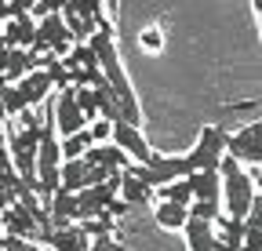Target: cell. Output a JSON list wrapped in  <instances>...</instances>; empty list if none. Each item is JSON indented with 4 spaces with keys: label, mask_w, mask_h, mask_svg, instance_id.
<instances>
[{
    "label": "cell",
    "mask_w": 262,
    "mask_h": 251,
    "mask_svg": "<svg viewBox=\"0 0 262 251\" xmlns=\"http://www.w3.org/2000/svg\"><path fill=\"white\" fill-rule=\"evenodd\" d=\"M219 178H222V215L229 218H248L255 197H258V186L251 182V175L233 161V156H226L219 164Z\"/></svg>",
    "instance_id": "obj_2"
},
{
    "label": "cell",
    "mask_w": 262,
    "mask_h": 251,
    "mask_svg": "<svg viewBox=\"0 0 262 251\" xmlns=\"http://www.w3.org/2000/svg\"><path fill=\"white\" fill-rule=\"evenodd\" d=\"M48 218H51V230H70L80 222V211H77V197L73 193H55L48 200Z\"/></svg>",
    "instance_id": "obj_14"
},
{
    "label": "cell",
    "mask_w": 262,
    "mask_h": 251,
    "mask_svg": "<svg viewBox=\"0 0 262 251\" xmlns=\"http://www.w3.org/2000/svg\"><path fill=\"white\" fill-rule=\"evenodd\" d=\"M251 11H255V18H258V33H262V0H251Z\"/></svg>",
    "instance_id": "obj_27"
},
{
    "label": "cell",
    "mask_w": 262,
    "mask_h": 251,
    "mask_svg": "<svg viewBox=\"0 0 262 251\" xmlns=\"http://www.w3.org/2000/svg\"><path fill=\"white\" fill-rule=\"evenodd\" d=\"M40 131H44V120L22 113V131H15L8 139V153H11V164L18 171V178H37V149H40Z\"/></svg>",
    "instance_id": "obj_4"
},
{
    "label": "cell",
    "mask_w": 262,
    "mask_h": 251,
    "mask_svg": "<svg viewBox=\"0 0 262 251\" xmlns=\"http://www.w3.org/2000/svg\"><path fill=\"white\" fill-rule=\"evenodd\" d=\"M18 171L11 164V153L8 149H0V190H18Z\"/></svg>",
    "instance_id": "obj_20"
},
{
    "label": "cell",
    "mask_w": 262,
    "mask_h": 251,
    "mask_svg": "<svg viewBox=\"0 0 262 251\" xmlns=\"http://www.w3.org/2000/svg\"><path fill=\"white\" fill-rule=\"evenodd\" d=\"M120 200L127 208H139V204H153L157 193L149 190L146 182H139L135 175H131V168H127V171H120Z\"/></svg>",
    "instance_id": "obj_17"
},
{
    "label": "cell",
    "mask_w": 262,
    "mask_h": 251,
    "mask_svg": "<svg viewBox=\"0 0 262 251\" xmlns=\"http://www.w3.org/2000/svg\"><path fill=\"white\" fill-rule=\"evenodd\" d=\"M241 251H262V233L258 230H244V244Z\"/></svg>",
    "instance_id": "obj_26"
},
{
    "label": "cell",
    "mask_w": 262,
    "mask_h": 251,
    "mask_svg": "<svg viewBox=\"0 0 262 251\" xmlns=\"http://www.w3.org/2000/svg\"><path fill=\"white\" fill-rule=\"evenodd\" d=\"M88 48L95 51L98 58V70H102L110 91H113V99H117V109H120V120L131 124V128H142V106H139V95L131 91V80L120 66V55H117V37H113V26H98L95 29V37L88 40Z\"/></svg>",
    "instance_id": "obj_1"
},
{
    "label": "cell",
    "mask_w": 262,
    "mask_h": 251,
    "mask_svg": "<svg viewBox=\"0 0 262 251\" xmlns=\"http://www.w3.org/2000/svg\"><path fill=\"white\" fill-rule=\"evenodd\" d=\"M244 226L262 233V186H258V197H255V204H251V211H248V218H244Z\"/></svg>",
    "instance_id": "obj_23"
},
{
    "label": "cell",
    "mask_w": 262,
    "mask_h": 251,
    "mask_svg": "<svg viewBox=\"0 0 262 251\" xmlns=\"http://www.w3.org/2000/svg\"><path fill=\"white\" fill-rule=\"evenodd\" d=\"M4 48H8V44H4V37H0V51H4Z\"/></svg>",
    "instance_id": "obj_28"
},
{
    "label": "cell",
    "mask_w": 262,
    "mask_h": 251,
    "mask_svg": "<svg viewBox=\"0 0 262 251\" xmlns=\"http://www.w3.org/2000/svg\"><path fill=\"white\" fill-rule=\"evenodd\" d=\"M37 244L48 247V251H88V233H84L80 226H70V230H44Z\"/></svg>",
    "instance_id": "obj_13"
},
{
    "label": "cell",
    "mask_w": 262,
    "mask_h": 251,
    "mask_svg": "<svg viewBox=\"0 0 262 251\" xmlns=\"http://www.w3.org/2000/svg\"><path fill=\"white\" fill-rule=\"evenodd\" d=\"M0 37H4L8 48H22V51H29V48H33V37H37V22H33L29 15H15V18L4 22Z\"/></svg>",
    "instance_id": "obj_15"
},
{
    "label": "cell",
    "mask_w": 262,
    "mask_h": 251,
    "mask_svg": "<svg viewBox=\"0 0 262 251\" xmlns=\"http://www.w3.org/2000/svg\"><path fill=\"white\" fill-rule=\"evenodd\" d=\"M80 230L88 233V240H98V237H113L117 222L113 218H88V222H80Z\"/></svg>",
    "instance_id": "obj_21"
},
{
    "label": "cell",
    "mask_w": 262,
    "mask_h": 251,
    "mask_svg": "<svg viewBox=\"0 0 262 251\" xmlns=\"http://www.w3.org/2000/svg\"><path fill=\"white\" fill-rule=\"evenodd\" d=\"M153 218L160 230H186L189 222V208H179V204H168V200H153Z\"/></svg>",
    "instance_id": "obj_18"
},
{
    "label": "cell",
    "mask_w": 262,
    "mask_h": 251,
    "mask_svg": "<svg viewBox=\"0 0 262 251\" xmlns=\"http://www.w3.org/2000/svg\"><path fill=\"white\" fill-rule=\"evenodd\" d=\"M189 161V171H219V164L226 161V135L222 128L208 124V128L196 135V146L186 153Z\"/></svg>",
    "instance_id": "obj_7"
},
{
    "label": "cell",
    "mask_w": 262,
    "mask_h": 251,
    "mask_svg": "<svg viewBox=\"0 0 262 251\" xmlns=\"http://www.w3.org/2000/svg\"><path fill=\"white\" fill-rule=\"evenodd\" d=\"M226 156H233L241 168L244 164H258L262 168V120H251L241 131L226 135Z\"/></svg>",
    "instance_id": "obj_9"
},
{
    "label": "cell",
    "mask_w": 262,
    "mask_h": 251,
    "mask_svg": "<svg viewBox=\"0 0 262 251\" xmlns=\"http://www.w3.org/2000/svg\"><path fill=\"white\" fill-rule=\"evenodd\" d=\"M189 190H193V218H204V222H215L222 215V178L219 171H193L189 175Z\"/></svg>",
    "instance_id": "obj_6"
},
{
    "label": "cell",
    "mask_w": 262,
    "mask_h": 251,
    "mask_svg": "<svg viewBox=\"0 0 262 251\" xmlns=\"http://www.w3.org/2000/svg\"><path fill=\"white\" fill-rule=\"evenodd\" d=\"M110 142L127 156L135 168H142L149 156H153V149H149V142H146V135H142V128H131V124H124V120H117L113 124V135H110Z\"/></svg>",
    "instance_id": "obj_10"
},
{
    "label": "cell",
    "mask_w": 262,
    "mask_h": 251,
    "mask_svg": "<svg viewBox=\"0 0 262 251\" xmlns=\"http://www.w3.org/2000/svg\"><path fill=\"white\" fill-rule=\"evenodd\" d=\"M37 55L33 51H22V48H4L0 51V77H4L8 84H18L22 77H29L33 70H37Z\"/></svg>",
    "instance_id": "obj_12"
},
{
    "label": "cell",
    "mask_w": 262,
    "mask_h": 251,
    "mask_svg": "<svg viewBox=\"0 0 262 251\" xmlns=\"http://www.w3.org/2000/svg\"><path fill=\"white\" fill-rule=\"evenodd\" d=\"M139 44H142V48H149V51H160V44H164V37H160V29H157V26H149L146 33L139 37Z\"/></svg>",
    "instance_id": "obj_25"
},
{
    "label": "cell",
    "mask_w": 262,
    "mask_h": 251,
    "mask_svg": "<svg viewBox=\"0 0 262 251\" xmlns=\"http://www.w3.org/2000/svg\"><path fill=\"white\" fill-rule=\"evenodd\" d=\"M88 135H91V142H95V146H106V142H110V135H113V124H110V120H91Z\"/></svg>",
    "instance_id": "obj_22"
},
{
    "label": "cell",
    "mask_w": 262,
    "mask_h": 251,
    "mask_svg": "<svg viewBox=\"0 0 262 251\" xmlns=\"http://www.w3.org/2000/svg\"><path fill=\"white\" fill-rule=\"evenodd\" d=\"M88 251H127L117 237H98V240H91L88 244Z\"/></svg>",
    "instance_id": "obj_24"
},
{
    "label": "cell",
    "mask_w": 262,
    "mask_h": 251,
    "mask_svg": "<svg viewBox=\"0 0 262 251\" xmlns=\"http://www.w3.org/2000/svg\"><path fill=\"white\" fill-rule=\"evenodd\" d=\"M131 175H135L139 182H146L149 190L157 193V190H164V186H171V182H179V178H189L193 171H189L186 153H171V156L153 153L142 168H135V164H131Z\"/></svg>",
    "instance_id": "obj_5"
},
{
    "label": "cell",
    "mask_w": 262,
    "mask_h": 251,
    "mask_svg": "<svg viewBox=\"0 0 262 251\" xmlns=\"http://www.w3.org/2000/svg\"><path fill=\"white\" fill-rule=\"evenodd\" d=\"M186 244L189 251H219V233H215V222H204V218H193L186 222Z\"/></svg>",
    "instance_id": "obj_16"
},
{
    "label": "cell",
    "mask_w": 262,
    "mask_h": 251,
    "mask_svg": "<svg viewBox=\"0 0 262 251\" xmlns=\"http://www.w3.org/2000/svg\"><path fill=\"white\" fill-rule=\"evenodd\" d=\"M157 200H168V204H179V208H193V190H189V178H179L171 186L157 190Z\"/></svg>",
    "instance_id": "obj_19"
},
{
    "label": "cell",
    "mask_w": 262,
    "mask_h": 251,
    "mask_svg": "<svg viewBox=\"0 0 262 251\" xmlns=\"http://www.w3.org/2000/svg\"><path fill=\"white\" fill-rule=\"evenodd\" d=\"M51 117H55V128L58 139H73L77 131H88V117L77 106V87H62L58 95H51Z\"/></svg>",
    "instance_id": "obj_8"
},
{
    "label": "cell",
    "mask_w": 262,
    "mask_h": 251,
    "mask_svg": "<svg viewBox=\"0 0 262 251\" xmlns=\"http://www.w3.org/2000/svg\"><path fill=\"white\" fill-rule=\"evenodd\" d=\"M0 226H4V237H18V240H29V244H37V240H40L37 218H33L29 211H22L18 204L8 208V211H0Z\"/></svg>",
    "instance_id": "obj_11"
},
{
    "label": "cell",
    "mask_w": 262,
    "mask_h": 251,
    "mask_svg": "<svg viewBox=\"0 0 262 251\" xmlns=\"http://www.w3.org/2000/svg\"><path fill=\"white\" fill-rule=\"evenodd\" d=\"M0 251H4V247H0Z\"/></svg>",
    "instance_id": "obj_29"
},
{
    "label": "cell",
    "mask_w": 262,
    "mask_h": 251,
    "mask_svg": "<svg viewBox=\"0 0 262 251\" xmlns=\"http://www.w3.org/2000/svg\"><path fill=\"white\" fill-rule=\"evenodd\" d=\"M51 77L44 70H33L29 77H22L18 84H8L4 91H0V106H4V117H22L29 113L37 102L51 99Z\"/></svg>",
    "instance_id": "obj_3"
}]
</instances>
